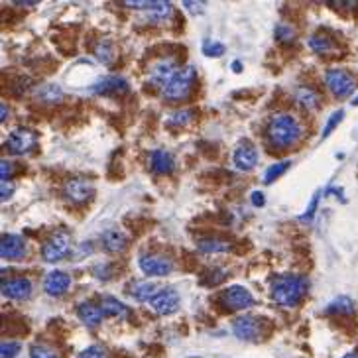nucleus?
Returning a JSON list of instances; mask_svg holds the SVG:
<instances>
[{
    "mask_svg": "<svg viewBox=\"0 0 358 358\" xmlns=\"http://www.w3.org/2000/svg\"><path fill=\"white\" fill-rule=\"evenodd\" d=\"M327 313H331V315H352L355 313V301L346 295H341V297L332 299L329 303Z\"/></svg>",
    "mask_w": 358,
    "mask_h": 358,
    "instance_id": "obj_27",
    "label": "nucleus"
},
{
    "mask_svg": "<svg viewBox=\"0 0 358 358\" xmlns=\"http://www.w3.org/2000/svg\"><path fill=\"white\" fill-rule=\"evenodd\" d=\"M150 167H152L156 173L166 176L169 171H173L176 160H173V156L167 152V150H153L150 153Z\"/></svg>",
    "mask_w": 358,
    "mask_h": 358,
    "instance_id": "obj_20",
    "label": "nucleus"
},
{
    "mask_svg": "<svg viewBox=\"0 0 358 358\" xmlns=\"http://www.w3.org/2000/svg\"><path fill=\"white\" fill-rule=\"evenodd\" d=\"M225 280H227V270L223 268L207 270L203 274V278H201L205 285H218V283H223Z\"/></svg>",
    "mask_w": 358,
    "mask_h": 358,
    "instance_id": "obj_33",
    "label": "nucleus"
},
{
    "mask_svg": "<svg viewBox=\"0 0 358 358\" xmlns=\"http://www.w3.org/2000/svg\"><path fill=\"white\" fill-rule=\"evenodd\" d=\"M152 4L153 2H148V0H140V2H132V0H128V2H124V6H128V8H140V10H148Z\"/></svg>",
    "mask_w": 358,
    "mask_h": 358,
    "instance_id": "obj_42",
    "label": "nucleus"
},
{
    "mask_svg": "<svg viewBox=\"0 0 358 358\" xmlns=\"http://www.w3.org/2000/svg\"><path fill=\"white\" fill-rule=\"evenodd\" d=\"M16 6H36L38 2H14Z\"/></svg>",
    "mask_w": 358,
    "mask_h": 358,
    "instance_id": "obj_47",
    "label": "nucleus"
},
{
    "mask_svg": "<svg viewBox=\"0 0 358 358\" xmlns=\"http://www.w3.org/2000/svg\"><path fill=\"white\" fill-rule=\"evenodd\" d=\"M352 104H355V106H358V97H357V99H355V101H352Z\"/></svg>",
    "mask_w": 358,
    "mask_h": 358,
    "instance_id": "obj_49",
    "label": "nucleus"
},
{
    "mask_svg": "<svg viewBox=\"0 0 358 358\" xmlns=\"http://www.w3.org/2000/svg\"><path fill=\"white\" fill-rule=\"evenodd\" d=\"M303 128L299 124V120L292 115H274L270 118L268 128H266V136L272 148L276 150H288L290 146H294L295 142L301 138Z\"/></svg>",
    "mask_w": 358,
    "mask_h": 358,
    "instance_id": "obj_1",
    "label": "nucleus"
},
{
    "mask_svg": "<svg viewBox=\"0 0 358 358\" xmlns=\"http://www.w3.org/2000/svg\"><path fill=\"white\" fill-rule=\"evenodd\" d=\"M193 116H195V111H193V109H181V111H176V113H171V115L167 116L166 124L167 126L176 128L187 126L193 120Z\"/></svg>",
    "mask_w": 358,
    "mask_h": 358,
    "instance_id": "obj_29",
    "label": "nucleus"
},
{
    "mask_svg": "<svg viewBox=\"0 0 358 358\" xmlns=\"http://www.w3.org/2000/svg\"><path fill=\"white\" fill-rule=\"evenodd\" d=\"M36 99L39 102H46V104H55V102H62L64 91H62L59 85H53V83L39 85L38 89H36Z\"/></svg>",
    "mask_w": 358,
    "mask_h": 358,
    "instance_id": "obj_24",
    "label": "nucleus"
},
{
    "mask_svg": "<svg viewBox=\"0 0 358 358\" xmlns=\"http://www.w3.org/2000/svg\"><path fill=\"white\" fill-rule=\"evenodd\" d=\"M69 250H71V236H69V232L57 230L44 243L41 256H44L46 262H59V260H64L65 256L69 254Z\"/></svg>",
    "mask_w": 358,
    "mask_h": 358,
    "instance_id": "obj_5",
    "label": "nucleus"
},
{
    "mask_svg": "<svg viewBox=\"0 0 358 358\" xmlns=\"http://www.w3.org/2000/svg\"><path fill=\"white\" fill-rule=\"evenodd\" d=\"M2 295L8 299H26L32 295V281L28 278H12L2 281Z\"/></svg>",
    "mask_w": 358,
    "mask_h": 358,
    "instance_id": "obj_15",
    "label": "nucleus"
},
{
    "mask_svg": "<svg viewBox=\"0 0 358 358\" xmlns=\"http://www.w3.org/2000/svg\"><path fill=\"white\" fill-rule=\"evenodd\" d=\"M232 162H234V167L241 169V171H250L254 169L256 164H258V152L256 148L250 144V142H241L234 150V156H232Z\"/></svg>",
    "mask_w": 358,
    "mask_h": 358,
    "instance_id": "obj_13",
    "label": "nucleus"
},
{
    "mask_svg": "<svg viewBox=\"0 0 358 358\" xmlns=\"http://www.w3.org/2000/svg\"><path fill=\"white\" fill-rule=\"evenodd\" d=\"M183 6L187 8V10H191V12H201L203 10V2H183Z\"/></svg>",
    "mask_w": 358,
    "mask_h": 358,
    "instance_id": "obj_45",
    "label": "nucleus"
},
{
    "mask_svg": "<svg viewBox=\"0 0 358 358\" xmlns=\"http://www.w3.org/2000/svg\"><path fill=\"white\" fill-rule=\"evenodd\" d=\"M250 199H252V205H254V207H264V203H266V197H264V193L262 191H254L250 195Z\"/></svg>",
    "mask_w": 358,
    "mask_h": 358,
    "instance_id": "obj_44",
    "label": "nucleus"
},
{
    "mask_svg": "<svg viewBox=\"0 0 358 358\" xmlns=\"http://www.w3.org/2000/svg\"><path fill=\"white\" fill-rule=\"evenodd\" d=\"M101 309L104 317H128L130 315L128 307L124 303H120L115 297H104L101 303Z\"/></svg>",
    "mask_w": 358,
    "mask_h": 358,
    "instance_id": "obj_25",
    "label": "nucleus"
},
{
    "mask_svg": "<svg viewBox=\"0 0 358 358\" xmlns=\"http://www.w3.org/2000/svg\"><path fill=\"white\" fill-rule=\"evenodd\" d=\"M178 64L176 59H169V57H164V59H158L156 64L152 65L150 69V83L158 85V87H166L167 83L178 75Z\"/></svg>",
    "mask_w": 358,
    "mask_h": 358,
    "instance_id": "obj_11",
    "label": "nucleus"
},
{
    "mask_svg": "<svg viewBox=\"0 0 358 358\" xmlns=\"http://www.w3.org/2000/svg\"><path fill=\"white\" fill-rule=\"evenodd\" d=\"M197 246L205 254H223V252H229L232 248V243L220 238V236H205L197 243Z\"/></svg>",
    "mask_w": 358,
    "mask_h": 358,
    "instance_id": "obj_22",
    "label": "nucleus"
},
{
    "mask_svg": "<svg viewBox=\"0 0 358 358\" xmlns=\"http://www.w3.org/2000/svg\"><path fill=\"white\" fill-rule=\"evenodd\" d=\"M325 83L337 99H346L357 89V77L346 69H329L325 73Z\"/></svg>",
    "mask_w": 358,
    "mask_h": 358,
    "instance_id": "obj_4",
    "label": "nucleus"
},
{
    "mask_svg": "<svg viewBox=\"0 0 358 358\" xmlns=\"http://www.w3.org/2000/svg\"><path fill=\"white\" fill-rule=\"evenodd\" d=\"M225 44H220V41H213V39H205L203 44V51L205 55H209V57H220L223 53H225Z\"/></svg>",
    "mask_w": 358,
    "mask_h": 358,
    "instance_id": "obj_36",
    "label": "nucleus"
},
{
    "mask_svg": "<svg viewBox=\"0 0 358 358\" xmlns=\"http://www.w3.org/2000/svg\"><path fill=\"white\" fill-rule=\"evenodd\" d=\"M232 331L241 341H258L262 335V321L252 315H243L232 323Z\"/></svg>",
    "mask_w": 358,
    "mask_h": 358,
    "instance_id": "obj_10",
    "label": "nucleus"
},
{
    "mask_svg": "<svg viewBox=\"0 0 358 358\" xmlns=\"http://www.w3.org/2000/svg\"><path fill=\"white\" fill-rule=\"evenodd\" d=\"M150 307L158 315H171L179 309V294L176 290H158V294L150 299Z\"/></svg>",
    "mask_w": 358,
    "mask_h": 358,
    "instance_id": "obj_9",
    "label": "nucleus"
},
{
    "mask_svg": "<svg viewBox=\"0 0 358 358\" xmlns=\"http://www.w3.org/2000/svg\"><path fill=\"white\" fill-rule=\"evenodd\" d=\"M111 272H113V268H111V266H106V264H101V266H97V268H95L97 278H101V280H109V278L113 276Z\"/></svg>",
    "mask_w": 358,
    "mask_h": 358,
    "instance_id": "obj_40",
    "label": "nucleus"
},
{
    "mask_svg": "<svg viewBox=\"0 0 358 358\" xmlns=\"http://www.w3.org/2000/svg\"><path fill=\"white\" fill-rule=\"evenodd\" d=\"M309 283L299 274H283L272 281V299L283 307H295L307 294Z\"/></svg>",
    "mask_w": 358,
    "mask_h": 358,
    "instance_id": "obj_2",
    "label": "nucleus"
},
{
    "mask_svg": "<svg viewBox=\"0 0 358 358\" xmlns=\"http://www.w3.org/2000/svg\"><path fill=\"white\" fill-rule=\"evenodd\" d=\"M307 46L315 53H319V55H329V53H337L339 51L337 41L331 36H327V34H313L311 38L307 39Z\"/></svg>",
    "mask_w": 358,
    "mask_h": 358,
    "instance_id": "obj_21",
    "label": "nucleus"
},
{
    "mask_svg": "<svg viewBox=\"0 0 358 358\" xmlns=\"http://www.w3.org/2000/svg\"><path fill=\"white\" fill-rule=\"evenodd\" d=\"M195 79H197L195 67L187 65V67L179 69L178 75L173 77L166 87L162 89V97H164L167 102L185 101V99L191 95L193 87H195Z\"/></svg>",
    "mask_w": 358,
    "mask_h": 358,
    "instance_id": "obj_3",
    "label": "nucleus"
},
{
    "mask_svg": "<svg viewBox=\"0 0 358 358\" xmlns=\"http://www.w3.org/2000/svg\"><path fill=\"white\" fill-rule=\"evenodd\" d=\"M38 144V134L34 130L26 126L14 128L8 136V142H6V148L8 152L16 153V156H24V153L32 152Z\"/></svg>",
    "mask_w": 358,
    "mask_h": 358,
    "instance_id": "obj_6",
    "label": "nucleus"
},
{
    "mask_svg": "<svg viewBox=\"0 0 358 358\" xmlns=\"http://www.w3.org/2000/svg\"><path fill=\"white\" fill-rule=\"evenodd\" d=\"M343 118H345V111H335L331 116H329V120H327V124L323 126V132H321V138H329L332 134V130L339 126L341 122H343Z\"/></svg>",
    "mask_w": 358,
    "mask_h": 358,
    "instance_id": "obj_34",
    "label": "nucleus"
},
{
    "mask_svg": "<svg viewBox=\"0 0 358 358\" xmlns=\"http://www.w3.org/2000/svg\"><path fill=\"white\" fill-rule=\"evenodd\" d=\"M102 246H104V250H109V252H122L124 248H126L128 244V238L126 234L122 232L120 229H106L102 232Z\"/></svg>",
    "mask_w": 358,
    "mask_h": 358,
    "instance_id": "obj_18",
    "label": "nucleus"
},
{
    "mask_svg": "<svg viewBox=\"0 0 358 358\" xmlns=\"http://www.w3.org/2000/svg\"><path fill=\"white\" fill-rule=\"evenodd\" d=\"M140 268L146 276L164 278L167 274H171V270H173V260L162 254H144L140 258Z\"/></svg>",
    "mask_w": 358,
    "mask_h": 358,
    "instance_id": "obj_8",
    "label": "nucleus"
},
{
    "mask_svg": "<svg viewBox=\"0 0 358 358\" xmlns=\"http://www.w3.org/2000/svg\"><path fill=\"white\" fill-rule=\"evenodd\" d=\"M93 91L99 93V95H122V93H126L128 91V83L122 77L111 75L104 77L101 81H97Z\"/></svg>",
    "mask_w": 358,
    "mask_h": 358,
    "instance_id": "obj_17",
    "label": "nucleus"
},
{
    "mask_svg": "<svg viewBox=\"0 0 358 358\" xmlns=\"http://www.w3.org/2000/svg\"><path fill=\"white\" fill-rule=\"evenodd\" d=\"M77 315H79V319L83 321L87 327L91 329H95V327H99L102 321V309L99 305H95V303H91V301H83V303H79L77 307Z\"/></svg>",
    "mask_w": 358,
    "mask_h": 358,
    "instance_id": "obj_19",
    "label": "nucleus"
},
{
    "mask_svg": "<svg viewBox=\"0 0 358 358\" xmlns=\"http://www.w3.org/2000/svg\"><path fill=\"white\" fill-rule=\"evenodd\" d=\"M295 99L307 111H317L321 106L319 93L313 87H299V89L295 91Z\"/></svg>",
    "mask_w": 358,
    "mask_h": 358,
    "instance_id": "obj_23",
    "label": "nucleus"
},
{
    "mask_svg": "<svg viewBox=\"0 0 358 358\" xmlns=\"http://www.w3.org/2000/svg\"><path fill=\"white\" fill-rule=\"evenodd\" d=\"M0 254L4 260H20L26 254V243L20 234H4L0 243Z\"/></svg>",
    "mask_w": 358,
    "mask_h": 358,
    "instance_id": "obj_14",
    "label": "nucleus"
},
{
    "mask_svg": "<svg viewBox=\"0 0 358 358\" xmlns=\"http://www.w3.org/2000/svg\"><path fill=\"white\" fill-rule=\"evenodd\" d=\"M276 36L280 41H285V44H290V41H294L295 36H297V32H295L294 28L290 24H280L276 28Z\"/></svg>",
    "mask_w": 358,
    "mask_h": 358,
    "instance_id": "obj_37",
    "label": "nucleus"
},
{
    "mask_svg": "<svg viewBox=\"0 0 358 358\" xmlns=\"http://www.w3.org/2000/svg\"><path fill=\"white\" fill-rule=\"evenodd\" d=\"M77 358H106V352H104V348L99 345H93L89 348H85L81 355Z\"/></svg>",
    "mask_w": 358,
    "mask_h": 358,
    "instance_id": "obj_38",
    "label": "nucleus"
},
{
    "mask_svg": "<svg viewBox=\"0 0 358 358\" xmlns=\"http://www.w3.org/2000/svg\"><path fill=\"white\" fill-rule=\"evenodd\" d=\"M14 193V185L10 181H2V201L10 199V195Z\"/></svg>",
    "mask_w": 358,
    "mask_h": 358,
    "instance_id": "obj_43",
    "label": "nucleus"
},
{
    "mask_svg": "<svg viewBox=\"0 0 358 358\" xmlns=\"http://www.w3.org/2000/svg\"><path fill=\"white\" fill-rule=\"evenodd\" d=\"M343 358H358V355L357 352H348V355H345Z\"/></svg>",
    "mask_w": 358,
    "mask_h": 358,
    "instance_id": "obj_48",
    "label": "nucleus"
},
{
    "mask_svg": "<svg viewBox=\"0 0 358 358\" xmlns=\"http://www.w3.org/2000/svg\"><path fill=\"white\" fill-rule=\"evenodd\" d=\"M22 350V345L18 341H2L0 346V358H16Z\"/></svg>",
    "mask_w": 358,
    "mask_h": 358,
    "instance_id": "obj_35",
    "label": "nucleus"
},
{
    "mask_svg": "<svg viewBox=\"0 0 358 358\" xmlns=\"http://www.w3.org/2000/svg\"><path fill=\"white\" fill-rule=\"evenodd\" d=\"M30 358H62V355H59L57 348L38 343V345L30 346Z\"/></svg>",
    "mask_w": 358,
    "mask_h": 358,
    "instance_id": "obj_31",
    "label": "nucleus"
},
{
    "mask_svg": "<svg viewBox=\"0 0 358 358\" xmlns=\"http://www.w3.org/2000/svg\"><path fill=\"white\" fill-rule=\"evenodd\" d=\"M14 171V164L12 162H8V160H2L0 162V181H8V178L12 176Z\"/></svg>",
    "mask_w": 358,
    "mask_h": 358,
    "instance_id": "obj_39",
    "label": "nucleus"
},
{
    "mask_svg": "<svg viewBox=\"0 0 358 358\" xmlns=\"http://www.w3.org/2000/svg\"><path fill=\"white\" fill-rule=\"evenodd\" d=\"M8 118V106H6V102H2V116H0V120L4 122Z\"/></svg>",
    "mask_w": 358,
    "mask_h": 358,
    "instance_id": "obj_46",
    "label": "nucleus"
},
{
    "mask_svg": "<svg viewBox=\"0 0 358 358\" xmlns=\"http://www.w3.org/2000/svg\"><path fill=\"white\" fill-rule=\"evenodd\" d=\"M132 297L134 299H138V301H150L153 295L158 294V288L150 283V281H140V283H136L134 288H132Z\"/></svg>",
    "mask_w": 358,
    "mask_h": 358,
    "instance_id": "obj_30",
    "label": "nucleus"
},
{
    "mask_svg": "<svg viewBox=\"0 0 358 358\" xmlns=\"http://www.w3.org/2000/svg\"><path fill=\"white\" fill-rule=\"evenodd\" d=\"M146 12H148V18H150L152 22H164V20H167V18L171 16L173 8H171V2H166V0H156Z\"/></svg>",
    "mask_w": 358,
    "mask_h": 358,
    "instance_id": "obj_26",
    "label": "nucleus"
},
{
    "mask_svg": "<svg viewBox=\"0 0 358 358\" xmlns=\"http://www.w3.org/2000/svg\"><path fill=\"white\" fill-rule=\"evenodd\" d=\"M290 160H281L278 164H274V166H270L266 169V173H264V181L266 183H272V181H276V179H280V176H283L285 171H288V167H290Z\"/></svg>",
    "mask_w": 358,
    "mask_h": 358,
    "instance_id": "obj_32",
    "label": "nucleus"
},
{
    "mask_svg": "<svg viewBox=\"0 0 358 358\" xmlns=\"http://www.w3.org/2000/svg\"><path fill=\"white\" fill-rule=\"evenodd\" d=\"M220 303L227 309L241 311V309H248V307L254 305V295L243 285H230L220 294Z\"/></svg>",
    "mask_w": 358,
    "mask_h": 358,
    "instance_id": "obj_7",
    "label": "nucleus"
},
{
    "mask_svg": "<svg viewBox=\"0 0 358 358\" xmlns=\"http://www.w3.org/2000/svg\"><path fill=\"white\" fill-rule=\"evenodd\" d=\"M69 285H71V276H69L67 272H59V270L50 272V274H48V278H46V281H44L46 294L51 295V297H59V295H64L65 292L69 290Z\"/></svg>",
    "mask_w": 358,
    "mask_h": 358,
    "instance_id": "obj_16",
    "label": "nucleus"
},
{
    "mask_svg": "<svg viewBox=\"0 0 358 358\" xmlns=\"http://www.w3.org/2000/svg\"><path fill=\"white\" fill-rule=\"evenodd\" d=\"M64 191L69 201H73L75 205H81V203H85V201H89L91 197H93L95 187H93V183L87 181V179L73 178L65 183Z\"/></svg>",
    "mask_w": 358,
    "mask_h": 358,
    "instance_id": "obj_12",
    "label": "nucleus"
},
{
    "mask_svg": "<svg viewBox=\"0 0 358 358\" xmlns=\"http://www.w3.org/2000/svg\"><path fill=\"white\" fill-rule=\"evenodd\" d=\"M317 203H319V193H315V197H313V201H311V205H309L307 213H305V215H301V218H303V220H309V218H313V215H315V209H317Z\"/></svg>",
    "mask_w": 358,
    "mask_h": 358,
    "instance_id": "obj_41",
    "label": "nucleus"
},
{
    "mask_svg": "<svg viewBox=\"0 0 358 358\" xmlns=\"http://www.w3.org/2000/svg\"><path fill=\"white\" fill-rule=\"evenodd\" d=\"M95 55H97V59L104 65H111L115 62V46H113V41L111 39H101L97 46H95Z\"/></svg>",
    "mask_w": 358,
    "mask_h": 358,
    "instance_id": "obj_28",
    "label": "nucleus"
}]
</instances>
